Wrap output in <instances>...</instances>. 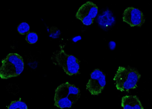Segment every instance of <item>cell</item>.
<instances>
[{"instance_id":"1","label":"cell","mask_w":152,"mask_h":109,"mask_svg":"<svg viewBox=\"0 0 152 109\" xmlns=\"http://www.w3.org/2000/svg\"><path fill=\"white\" fill-rule=\"evenodd\" d=\"M141 75L138 70L130 66H119L113 80L115 81L116 88L121 92H129L130 90L137 87L138 82Z\"/></svg>"},{"instance_id":"2","label":"cell","mask_w":152,"mask_h":109,"mask_svg":"<svg viewBox=\"0 0 152 109\" xmlns=\"http://www.w3.org/2000/svg\"><path fill=\"white\" fill-rule=\"evenodd\" d=\"M80 97V91L79 88L66 82L59 85L55 90L54 105L61 109L70 108Z\"/></svg>"},{"instance_id":"3","label":"cell","mask_w":152,"mask_h":109,"mask_svg":"<svg viewBox=\"0 0 152 109\" xmlns=\"http://www.w3.org/2000/svg\"><path fill=\"white\" fill-rule=\"evenodd\" d=\"M51 60L55 65L62 68L65 73L69 76L80 73V61L74 55L66 53L63 47L61 45L60 50L53 52Z\"/></svg>"},{"instance_id":"4","label":"cell","mask_w":152,"mask_h":109,"mask_svg":"<svg viewBox=\"0 0 152 109\" xmlns=\"http://www.w3.org/2000/svg\"><path fill=\"white\" fill-rule=\"evenodd\" d=\"M23 57L17 53H12L1 61L0 68V77L4 80L20 76L24 69Z\"/></svg>"},{"instance_id":"5","label":"cell","mask_w":152,"mask_h":109,"mask_svg":"<svg viewBox=\"0 0 152 109\" xmlns=\"http://www.w3.org/2000/svg\"><path fill=\"white\" fill-rule=\"evenodd\" d=\"M106 78V74L101 70L94 69L91 73V78L86 85V90L92 95H99L105 87Z\"/></svg>"},{"instance_id":"6","label":"cell","mask_w":152,"mask_h":109,"mask_svg":"<svg viewBox=\"0 0 152 109\" xmlns=\"http://www.w3.org/2000/svg\"><path fill=\"white\" fill-rule=\"evenodd\" d=\"M98 13V7L88 1L83 4L76 13V18L79 20L84 25L89 26L94 23Z\"/></svg>"},{"instance_id":"7","label":"cell","mask_w":152,"mask_h":109,"mask_svg":"<svg viewBox=\"0 0 152 109\" xmlns=\"http://www.w3.org/2000/svg\"><path fill=\"white\" fill-rule=\"evenodd\" d=\"M123 20L131 27H140L145 23L146 18L140 9L130 7L124 11Z\"/></svg>"},{"instance_id":"8","label":"cell","mask_w":152,"mask_h":109,"mask_svg":"<svg viewBox=\"0 0 152 109\" xmlns=\"http://www.w3.org/2000/svg\"><path fill=\"white\" fill-rule=\"evenodd\" d=\"M121 106L124 109H143L139 98L136 95L125 96L122 98Z\"/></svg>"},{"instance_id":"9","label":"cell","mask_w":152,"mask_h":109,"mask_svg":"<svg viewBox=\"0 0 152 109\" xmlns=\"http://www.w3.org/2000/svg\"><path fill=\"white\" fill-rule=\"evenodd\" d=\"M9 109H28V106L26 103L23 101H21V99L18 100L12 101L10 105L7 107Z\"/></svg>"},{"instance_id":"10","label":"cell","mask_w":152,"mask_h":109,"mask_svg":"<svg viewBox=\"0 0 152 109\" xmlns=\"http://www.w3.org/2000/svg\"><path fill=\"white\" fill-rule=\"evenodd\" d=\"M30 25L27 22H23L19 24L17 28L18 32L22 35H25L30 32Z\"/></svg>"},{"instance_id":"11","label":"cell","mask_w":152,"mask_h":109,"mask_svg":"<svg viewBox=\"0 0 152 109\" xmlns=\"http://www.w3.org/2000/svg\"><path fill=\"white\" fill-rule=\"evenodd\" d=\"M38 35L34 32H30L26 35V41L29 44H35L38 41Z\"/></svg>"},{"instance_id":"12","label":"cell","mask_w":152,"mask_h":109,"mask_svg":"<svg viewBox=\"0 0 152 109\" xmlns=\"http://www.w3.org/2000/svg\"><path fill=\"white\" fill-rule=\"evenodd\" d=\"M110 47L112 50L114 49L116 47V43L114 42H110L109 44Z\"/></svg>"},{"instance_id":"13","label":"cell","mask_w":152,"mask_h":109,"mask_svg":"<svg viewBox=\"0 0 152 109\" xmlns=\"http://www.w3.org/2000/svg\"><path fill=\"white\" fill-rule=\"evenodd\" d=\"M81 37L78 36L74 38H73V40L74 42H76L77 41H78V40H80L81 39Z\"/></svg>"}]
</instances>
